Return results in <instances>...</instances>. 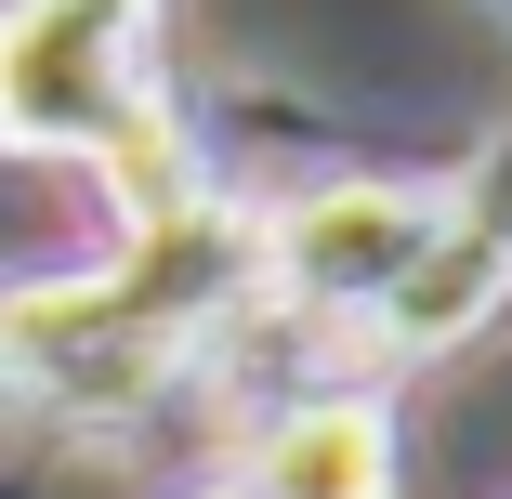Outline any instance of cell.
<instances>
[{"mask_svg": "<svg viewBox=\"0 0 512 499\" xmlns=\"http://www.w3.org/2000/svg\"><path fill=\"white\" fill-rule=\"evenodd\" d=\"M447 211H460V184H316L263 224V289L316 329H368V303L434 250Z\"/></svg>", "mask_w": 512, "mask_h": 499, "instance_id": "cell-1", "label": "cell"}, {"mask_svg": "<svg viewBox=\"0 0 512 499\" xmlns=\"http://www.w3.org/2000/svg\"><path fill=\"white\" fill-rule=\"evenodd\" d=\"M145 53L66 0H0V158H92L145 106Z\"/></svg>", "mask_w": 512, "mask_h": 499, "instance_id": "cell-2", "label": "cell"}, {"mask_svg": "<svg viewBox=\"0 0 512 499\" xmlns=\"http://www.w3.org/2000/svg\"><path fill=\"white\" fill-rule=\"evenodd\" d=\"M499 303H512V211L460 197V211L434 224V250L368 303V342H381V355H447V342H473Z\"/></svg>", "mask_w": 512, "mask_h": 499, "instance_id": "cell-3", "label": "cell"}, {"mask_svg": "<svg viewBox=\"0 0 512 499\" xmlns=\"http://www.w3.org/2000/svg\"><path fill=\"white\" fill-rule=\"evenodd\" d=\"M250 499H394V408L381 394H302L237 460Z\"/></svg>", "mask_w": 512, "mask_h": 499, "instance_id": "cell-4", "label": "cell"}, {"mask_svg": "<svg viewBox=\"0 0 512 499\" xmlns=\"http://www.w3.org/2000/svg\"><path fill=\"white\" fill-rule=\"evenodd\" d=\"M66 14H92V27H119V40H132V53H145V40H158V0H66Z\"/></svg>", "mask_w": 512, "mask_h": 499, "instance_id": "cell-5", "label": "cell"}, {"mask_svg": "<svg viewBox=\"0 0 512 499\" xmlns=\"http://www.w3.org/2000/svg\"><path fill=\"white\" fill-rule=\"evenodd\" d=\"M197 499H250V486H237V473H224V486H197Z\"/></svg>", "mask_w": 512, "mask_h": 499, "instance_id": "cell-6", "label": "cell"}]
</instances>
